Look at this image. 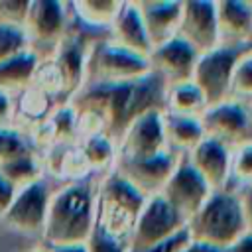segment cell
Wrapping results in <instances>:
<instances>
[{
    "instance_id": "cell-1",
    "label": "cell",
    "mask_w": 252,
    "mask_h": 252,
    "mask_svg": "<svg viewBox=\"0 0 252 252\" xmlns=\"http://www.w3.org/2000/svg\"><path fill=\"white\" fill-rule=\"evenodd\" d=\"M165 79L150 71L138 79L118 83H85L69 102L81 108L98 110L106 118V134L118 142L124 130L150 110H163Z\"/></svg>"
},
{
    "instance_id": "cell-2",
    "label": "cell",
    "mask_w": 252,
    "mask_h": 252,
    "mask_svg": "<svg viewBox=\"0 0 252 252\" xmlns=\"http://www.w3.org/2000/svg\"><path fill=\"white\" fill-rule=\"evenodd\" d=\"M96 187L98 177H89L51 191L41 230L45 246L87 242L96 224Z\"/></svg>"
},
{
    "instance_id": "cell-3",
    "label": "cell",
    "mask_w": 252,
    "mask_h": 252,
    "mask_svg": "<svg viewBox=\"0 0 252 252\" xmlns=\"http://www.w3.org/2000/svg\"><path fill=\"white\" fill-rule=\"evenodd\" d=\"M187 228L195 242H203L219 250H224L238 240L248 226L236 191L226 187L213 191L201 209L187 220Z\"/></svg>"
},
{
    "instance_id": "cell-4",
    "label": "cell",
    "mask_w": 252,
    "mask_h": 252,
    "mask_svg": "<svg viewBox=\"0 0 252 252\" xmlns=\"http://www.w3.org/2000/svg\"><path fill=\"white\" fill-rule=\"evenodd\" d=\"M152 71L148 55L126 49L108 37L89 43L85 83H118L138 79Z\"/></svg>"
},
{
    "instance_id": "cell-5",
    "label": "cell",
    "mask_w": 252,
    "mask_h": 252,
    "mask_svg": "<svg viewBox=\"0 0 252 252\" xmlns=\"http://www.w3.org/2000/svg\"><path fill=\"white\" fill-rule=\"evenodd\" d=\"M252 49V41L238 43H219L217 47L199 55L193 81L201 87L209 104L219 102L228 96L230 79L238 59Z\"/></svg>"
},
{
    "instance_id": "cell-6",
    "label": "cell",
    "mask_w": 252,
    "mask_h": 252,
    "mask_svg": "<svg viewBox=\"0 0 252 252\" xmlns=\"http://www.w3.org/2000/svg\"><path fill=\"white\" fill-rule=\"evenodd\" d=\"M201 122L207 136L222 142L230 150L252 142V116L248 104L242 100L226 96L209 104L201 114Z\"/></svg>"
},
{
    "instance_id": "cell-7",
    "label": "cell",
    "mask_w": 252,
    "mask_h": 252,
    "mask_svg": "<svg viewBox=\"0 0 252 252\" xmlns=\"http://www.w3.org/2000/svg\"><path fill=\"white\" fill-rule=\"evenodd\" d=\"M185 224L187 220L175 211V207H171L165 201L161 193L148 195L140 215L136 217V222L128 240V252L142 250L159 240H165Z\"/></svg>"
},
{
    "instance_id": "cell-8",
    "label": "cell",
    "mask_w": 252,
    "mask_h": 252,
    "mask_svg": "<svg viewBox=\"0 0 252 252\" xmlns=\"http://www.w3.org/2000/svg\"><path fill=\"white\" fill-rule=\"evenodd\" d=\"M159 193L171 207H175V211L185 220H189L201 209V205L207 201L213 189L203 179V175L193 167L187 154H181L173 173L169 175L167 183Z\"/></svg>"
},
{
    "instance_id": "cell-9",
    "label": "cell",
    "mask_w": 252,
    "mask_h": 252,
    "mask_svg": "<svg viewBox=\"0 0 252 252\" xmlns=\"http://www.w3.org/2000/svg\"><path fill=\"white\" fill-rule=\"evenodd\" d=\"M51 189L45 179L20 187L10 207L0 215L2 222L20 232H41L47 217Z\"/></svg>"
},
{
    "instance_id": "cell-10",
    "label": "cell",
    "mask_w": 252,
    "mask_h": 252,
    "mask_svg": "<svg viewBox=\"0 0 252 252\" xmlns=\"http://www.w3.org/2000/svg\"><path fill=\"white\" fill-rule=\"evenodd\" d=\"M71 10L67 2L59 0H30L24 30L33 45L55 47L69 32Z\"/></svg>"
},
{
    "instance_id": "cell-11",
    "label": "cell",
    "mask_w": 252,
    "mask_h": 252,
    "mask_svg": "<svg viewBox=\"0 0 252 252\" xmlns=\"http://www.w3.org/2000/svg\"><path fill=\"white\" fill-rule=\"evenodd\" d=\"M116 159H140L167 148L163 134V110H150L138 116L116 142Z\"/></svg>"
},
{
    "instance_id": "cell-12",
    "label": "cell",
    "mask_w": 252,
    "mask_h": 252,
    "mask_svg": "<svg viewBox=\"0 0 252 252\" xmlns=\"http://www.w3.org/2000/svg\"><path fill=\"white\" fill-rule=\"evenodd\" d=\"M181 154L165 148L154 156L140 159H116L114 169L130 179L142 193L156 195L163 189L169 175L173 173Z\"/></svg>"
},
{
    "instance_id": "cell-13",
    "label": "cell",
    "mask_w": 252,
    "mask_h": 252,
    "mask_svg": "<svg viewBox=\"0 0 252 252\" xmlns=\"http://www.w3.org/2000/svg\"><path fill=\"white\" fill-rule=\"evenodd\" d=\"M179 35L189 41L199 53H205L220 43L217 2L211 0H185Z\"/></svg>"
},
{
    "instance_id": "cell-14",
    "label": "cell",
    "mask_w": 252,
    "mask_h": 252,
    "mask_svg": "<svg viewBox=\"0 0 252 252\" xmlns=\"http://www.w3.org/2000/svg\"><path fill=\"white\" fill-rule=\"evenodd\" d=\"M199 55L201 53L177 33L171 39L152 47V51L148 53V61L152 65V71L159 73L169 85L193 79Z\"/></svg>"
},
{
    "instance_id": "cell-15",
    "label": "cell",
    "mask_w": 252,
    "mask_h": 252,
    "mask_svg": "<svg viewBox=\"0 0 252 252\" xmlns=\"http://www.w3.org/2000/svg\"><path fill=\"white\" fill-rule=\"evenodd\" d=\"M89 43L83 33L79 32H67V35L53 47V63L61 73L63 89H65V100H69L83 85L87 77V51Z\"/></svg>"
},
{
    "instance_id": "cell-16",
    "label": "cell",
    "mask_w": 252,
    "mask_h": 252,
    "mask_svg": "<svg viewBox=\"0 0 252 252\" xmlns=\"http://www.w3.org/2000/svg\"><path fill=\"white\" fill-rule=\"evenodd\" d=\"M230 154L232 150L222 142L205 136L189 154V161L203 175L213 191L224 189L230 177Z\"/></svg>"
},
{
    "instance_id": "cell-17",
    "label": "cell",
    "mask_w": 252,
    "mask_h": 252,
    "mask_svg": "<svg viewBox=\"0 0 252 252\" xmlns=\"http://www.w3.org/2000/svg\"><path fill=\"white\" fill-rule=\"evenodd\" d=\"M138 4L152 47L179 33L183 0H144Z\"/></svg>"
},
{
    "instance_id": "cell-18",
    "label": "cell",
    "mask_w": 252,
    "mask_h": 252,
    "mask_svg": "<svg viewBox=\"0 0 252 252\" xmlns=\"http://www.w3.org/2000/svg\"><path fill=\"white\" fill-rule=\"evenodd\" d=\"M106 37L126 49H132L142 55H148L152 51V43H150L138 2H134V0L122 2L116 18L112 20V24L106 32Z\"/></svg>"
},
{
    "instance_id": "cell-19",
    "label": "cell",
    "mask_w": 252,
    "mask_h": 252,
    "mask_svg": "<svg viewBox=\"0 0 252 252\" xmlns=\"http://www.w3.org/2000/svg\"><path fill=\"white\" fill-rule=\"evenodd\" d=\"M43 171L51 173L55 179L65 183L85 181L94 177L79 142L77 144H53L49 150L43 152Z\"/></svg>"
},
{
    "instance_id": "cell-20",
    "label": "cell",
    "mask_w": 252,
    "mask_h": 252,
    "mask_svg": "<svg viewBox=\"0 0 252 252\" xmlns=\"http://www.w3.org/2000/svg\"><path fill=\"white\" fill-rule=\"evenodd\" d=\"M220 43L252 41V0L217 2Z\"/></svg>"
},
{
    "instance_id": "cell-21",
    "label": "cell",
    "mask_w": 252,
    "mask_h": 252,
    "mask_svg": "<svg viewBox=\"0 0 252 252\" xmlns=\"http://www.w3.org/2000/svg\"><path fill=\"white\" fill-rule=\"evenodd\" d=\"M96 195L104 201H110L122 209H126L128 213H132L134 217L140 215L148 195L142 193L130 179H126L122 173H118L114 167L110 171H106L104 175L98 177V189Z\"/></svg>"
},
{
    "instance_id": "cell-22",
    "label": "cell",
    "mask_w": 252,
    "mask_h": 252,
    "mask_svg": "<svg viewBox=\"0 0 252 252\" xmlns=\"http://www.w3.org/2000/svg\"><path fill=\"white\" fill-rule=\"evenodd\" d=\"M163 134L169 150L177 154H189L207 134L201 116H183L163 112Z\"/></svg>"
},
{
    "instance_id": "cell-23",
    "label": "cell",
    "mask_w": 252,
    "mask_h": 252,
    "mask_svg": "<svg viewBox=\"0 0 252 252\" xmlns=\"http://www.w3.org/2000/svg\"><path fill=\"white\" fill-rule=\"evenodd\" d=\"M207 106H209V102H207L201 87L193 79L169 83L165 87L163 112L183 114V116H201Z\"/></svg>"
},
{
    "instance_id": "cell-24",
    "label": "cell",
    "mask_w": 252,
    "mask_h": 252,
    "mask_svg": "<svg viewBox=\"0 0 252 252\" xmlns=\"http://www.w3.org/2000/svg\"><path fill=\"white\" fill-rule=\"evenodd\" d=\"M39 51L30 47L0 63V89L8 93H22L32 85L33 73L39 65Z\"/></svg>"
},
{
    "instance_id": "cell-25",
    "label": "cell",
    "mask_w": 252,
    "mask_h": 252,
    "mask_svg": "<svg viewBox=\"0 0 252 252\" xmlns=\"http://www.w3.org/2000/svg\"><path fill=\"white\" fill-rule=\"evenodd\" d=\"M55 104H57V100L53 96H49L43 91L30 85L22 93H18L14 126L26 130L32 124H37V122L45 120L51 114V110L55 108Z\"/></svg>"
},
{
    "instance_id": "cell-26",
    "label": "cell",
    "mask_w": 252,
    "mask_h": 252,
    "mask_svg": "<svg viewBox=\"0 0 252 252\" xmlns=\"http://www.w3.org/2000/svg\"><path fill=\"white\" fill-rule=\"evenodd\" d=\"M0 173L16 187H26L33 181L43 179V159L41 154L35 150H28L24 154H18L6 161L0 163Z\"/></svg>"
},
{
    "instance_id": "cell-27",
    "label": "cell",
    "mask_w": 252,
    "mask_h": 252,
    "mask_svg": "<svg viewBox=\"0 0 252 252\" xmlns=\"http://www.w3.org/2000/svg\"><path fill=\"white\" fill-rule=\"evenodd\" d=\"M120 6H122L120 0H79V2H71L69 10H71V18L81 22L83 26L108 32Z\"/></svg>"
},
{
    "instance_id": "cell-28",
    "label": "cell",
    "mask_w": 252,
    "mask_h": 252,
    "mask_svg": "<svg viewBox=\"0 0 252 252\" xmlns=\"http://www.w3.org/2000/svg\"><path fill=\"white\" fill-rule=\"evenodd\" d=\"M79 146L96 177L104 175L106 171H110L114 167L116 158H118V146L106 132L85 138L79 142Z\"/></svg>"
},
{
    "instance_id": "cell-29",
    "label": "cell",
    "mask_w": 252,
    "mask_h": 252,
    "mask_svg": "<svg viewBox=\"0 0 252 252\" xmlns=\"http://www.w3.org/2000/svg\"><path fill=\"white\" fill-rule=\"evenodd\" d=\"M47 120L53 126L55 132V142L57 144H77V108L65 100L57 102Z\"/></svg>"
},
{
    "instance_id": "cell-30",
    "label": "cell",
    "mask_w": 252,
    "mask_h": 252,
    "mask_svg": "<svg viewBox=\"0 0 252 252\" xmlns=\"http://www.w3.org/2000/svg\"><path fill=\"white\" fill-rule=\"evenodd\" d=\"M32 87L43 91L45 94L53 96L57 102H65V89H63V79H61V73L59 69L55 67L53 59H41L35 73H33V79H32Z\"/></svg>"
},
{
    "instance_id": "cell-31",
    "label": "cell",
    "mask_w": 252,
    "mask_h": 252,
    "mask_svg": "<svg viewBox=\"0 0 252 252\" xmlns=\"http://www.w3.org/2000/svg\"><path fill=\"white\" fill-rule=\"evenodd\" d=\"M252 183V142L242 144L230 154V177L226 189L238 191L244 185Z\"/></svg>"
},
{
    "instance_id": "cell-32",
    "label": "cell",
    "mask_w": 252,
    "mask_h": 252,
    "mask_svg": "<svg viewBox=\"0 0 252 252\" xmlns=\"http://www.w3.org/2000/svg\"><path fill=\"white\" fill-rule=\"evenodd\" d=\"M228 96L242 100L246 104L252 100V49L238 59L230 79Z\"/></svg>"
},
{
    "instance_id": "cell-33",
    "label": "cell",
    "mask_w": 252,
    "mask_h": 252,
    "mask_svg": "<svg viewBox=\"0 0 252 252\" xmlns=\"http://www.w3.org/2000/svg\"><path fill=\"white\" fill-rule=\"evenodd\" d=\"M30 37L24 30V26L0 22V63L30 49Z\"/></svg>"
},
{
    "instance_id": "cell-34",
    "label": "cell",
    "mask_w": 252,
    "mask_h": 252,
    "mask_svg": "<svg viewBox=\"0 0 252 252\" xmlns=\"http://www.w3.org/2000/svg\"><path fill=\"white\" fill-rule=\"evenodd\" d=\"M28 150H33L26 132L14 124H8V126H0V163L18 156V154H24Z\"/></svg>"
},
{
    "instance_id": "cell-35",
    "label": "cell",
    "mask_w": 252,
    "mask_h": 252,
    "mask_svg": "<svg viewBox=\"0 0 252 252\" xmlns=\"http://www.w3.org/2000/svg\"><path fill=\"white\" fill-rule=\"evenodd\" d=\"M106 132V118L93 108H81L77 110V140H85L96 134Z\"/></svg>"
},
{
    "instance_id": "cell-36",
    "label": "cell",
    "mask_w": 252,
    "mask_h": 252,
    "mask_svg": "<svg viewBox=\"0 0 252 252\" xmlns=\"http://www.w3.org/2000/svg\"><path fill=\"white\" fill-rule=\"evenodd\" d=\"M85 246H87V252H128V244L124 240L104 232L98 224H94Z\"/></svg>"
},
{
    "instance_id": "cell-37",
    "label": "cell",
    "mask_w": 252,
    "mask_h": 252,
    "mask_svg": "<svg viewBox=\"0 0 252 252\" xmlns=\"http://www.w3.org/2000/svg\"><path fill=\"white\" fill-rule=\"evenodd\" d=\"M191 232L187 228V224L183 228H179L175 234L167 236L165 240H159L148 248H142V250H134V252H181L189 242H191Z\"/></svg>"
},
{
    "instance_id": "cell-38",
    "label": "cell",
    "mask_w": 252,
    "mask_h": 252,
    "mask_svg": "<svg viewBox=\"0 0 252 252\" xmlns=\"http://www.w3.org/2000/svg\"><path fill=\"white\" fill-rule=\"evenodd\" d=\"M30 0H0V22L24 26Z\"/></svg>"
},
{
    "instance_id": "cell-39",
    "label": "cell",
    "mask_w": 252,
    "mask_h": 252,
    "mask_svg": "<svg viewBox=\"0 0 252 252\" xmlns=\"http://www.w3.org/2000/svg\"><path fill=\"white\" fill-rule=\"evenodd\" d=\"M14 116H16V98L12 96V93L0 89V126L14 124Z\"/></svg>"
},
{
    "instance_id": "cell-40",
    "label": "cell",
    "mask_w": 252,
    "mask_h": 252,
    "mask_svg": "<svg viewBox=\"0 0 252 252\" xmlns=\"http://www.w3.org/2000/svg\"><path fill=\"white\" fill-rule=\"evenodd\" d=\"M238 199H240V207H242V213H244V220H246V226L248 230L252 232V183L250 185H244L236 191Z\"/></svg>"
},
{
    "instance_id": "cell-41",
    "label": "cell",
    "mask_w": 252,
    "mask_h": 252,
    "mask_svg": "<svg viewBox=\"0 0 252 252\" xmlns=\"http://www.w3.org/2000/svg\"><path fill=\"white\" fill-rule=\"evenodd\" d=\"M16 187L0 173V215L10 207V203H12V199H14V195H16Z\"/></svg>"
},
{
    "instance_id": "cell-42",
    "label": "cell",
    "mask_w": 252,
    "mask_h": 252,
    "mask_svg": "<svg viewBox=\"0 0 252 252\" xmlns=\"http://www.w3.org/2000/svg\"><path fill=\"white\" fill-rule=\"evenodd\" d=\"M222 252H252V232L246 230L238 240H234L230 246H226Z\"/></svg>"
},
{
    "instance_id": "cell-43",
    "label": "cell",
    "mask_w": 252,
    "mask_h": 252,
    "mask_svg": "<svg viewBox=\"0 0 252 252\" xmlns=\"http://www.w3.org/2000/svg\"><path fill=\"white\" fill-rule=\"evenodd\" d=\"M49 252H87L85 242H77V244H53L47 246Z\"/></svg>"
},
{
    "instance_id": "cell-44",
    "label": "cell",
    "mask_w": 252,
    "mask_h": 252,
    "mask_svg": "<svg viewBox=\"0 0 252 252\" xmlns=\"http://www.w3.org/2000/svg\"><path fill=\"white\" fill-rule=\"evenodd\" d=\"M181 252H222V250H219V248H215V246H209V244H203V242L191 240Z\"/></svg>"
},
{
    "instance_id": "cell-45",
    "label": "cell",
    "mask_w": 252,
    "mask_h": 252,
    "mask_svg": "<svg viewBox=\"0 0 252 252\" xmlns=\"http://www.w3.org/2000/svg\"><path fill=\"white\" fill-rule=\"evenodd\" d=\"M32 252H49V248L47 246H39V248H33Z\"/></svg>"
},
{
    "instance_id": "cell-46",
    "label": "cell",
    "mask_w": 252,
    "mask_h": 252,
    "mask_svg": "<svg viewBox=\"0 0 252 252\" xmlns=\"http://www.w3.org/2000/svg\"><path fill=\"white\" fill-rule=\"evenodd\" d=\"M248 110H250V116H252V100L248 102Z\"/></svg>"
}]
</instances>
